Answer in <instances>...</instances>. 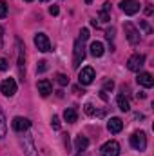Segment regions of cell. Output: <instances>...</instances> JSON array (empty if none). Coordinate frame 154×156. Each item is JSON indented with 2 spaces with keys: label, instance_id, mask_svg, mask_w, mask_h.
Returning <instances> with one entry per match:
<instances>
[{
  "label": "cell",
  "instance_id": "24",
  "mask_svg": "<svg viewBox=\"0 0 154 156\" xmlns=\"http://www.w3.org/2000/svg\"><path fill=\"white\" fill-rule=\"evenodd\" d=\"M51 125H53V129H54V131H60V118H58V116H53V120H51Z\"/></svg>",
  "mask_w": 154,
  "mask_h": 156
},
{
  "label": "cell",
  "instance_id": "6",
  "mask_svg": "<svg viewBox=\"0 0 154 156\" xmlns=\"http://www.w3.org/2000/svg\"><path fill=\"white\" fill-rule=\"evenodd\" d=\"M102 156H118L120 154V144L114 140H109L102 145Z\"/></svg>",
  "mask_w": 154,
  "mask_h": 156
},
{
  "label": "cell",
  "instance_id": "33",
  "mask_svg": "<svg viewBox=\"0 0 154 156\" xmlns=\"http://www.w3.org/2000/svg\"><path fill=\"white\" fill-rule=\"evenodd\" d=\"M64 144H65V147L69 149V134H64Z\"/></svg>",
  "mask_w": 154,
  "mask_h": 156
},
{
  "label": "cell",
  "instance_id": "1",
  "mask_svg": "<svg viewBox=\"0 0 154 156\" xmlns=\"http://www.w3.org/2000/svg\"><path fill=\"white\" fill-rule=\"evenodd\" d=\"M20 144H22V149H24V154L26 156H38L35 140H33V136H31L29 133H26V134L20 138Z\"/></svg>",
  "mask_w": 154,
  "mask_h": 156
},
{
  "label": "cell",
  "instance_id": "18",
  "mask_svg": "<svg viewBox=\"0 0 154 156\" xmlns=\"http://www.w3.org/2000/svg\"><path fill=\"white\" fill-rule=\"evenodd\" d=\"M16 44H18V66H20V69H24L26 67V47L22 45V42L20 40H16Z\"/></svg>",
  "mask_w": 154,
  "mask_h": 156
},
{
  "label": "cell",
  "instance_id": "27",
  "mask_svg": "<svg viewBox=\"0 0 154 156\" xmlns=\"http://www.w3.org/2000/svg\"><path fill=\"white\" fill-rule=\"evenodd\" d=\"M37 71H38V73H44V71H47V62H45V60L38 62V67H37Z\"/></svg>",
  "mask_w": 154,
  "mask_h": 156
},
{
  "label": "cell",
  "instance_id": "2",
  "mask_svg": "<svg viewBox=\"0 0 154 156\" xmlns=\"http://www.w3.org/2000/svg\"><path fill=\"white\" fill-rule=\"evenodd\" d=\"M83 58H85V47H83V42L78 38L75 42V49H73V67L75 69L80 67V64L83 62Z\"/></svg>",
  "mask_w": 154,
  "mask_h": 156
},
{
  "label": "cell",
  "instance_id": "5",
  "mask_svg": "<svg viewBox=\"0 0 154 156\" xmlns=\"http://www.w3.org/2000/svg\"><path fill=\"white\" fill-rule=\"evenodd\" d=\"M120 9L125 15H136L140 11V2L138 0H121L120 2Z\"/></svg>",
  "mask_w": 154,
  "mask_h": 156
},
{
  "label": "cell",
  "instance_id": "28",
  "mask_svg": "<svg viewBox=\"0 0 154 156\" xmlns=\"http://www.w3.org/2000/svg\"><path fill=\"white\" fill-rule=\"evenodd\" d=\"M87 38H89V29H82V31H80V40L85 42Z\"/></svg>",
  "mask_w": 154,
  "mask_h": 156
},
{
  "label": "cell",
  "instance_id": "22",
  "mask_svg": "<svg viewBox=\"0 0 154 156\" xmlns=\"http://www.w3.org/2000/svg\"><path fill=\"white\" fill-rule=\"evenodd\" d=\"M56 82H58L60 85H67V83H69V78L65 76V75H62V73H60V75H56Z\"/></svg>",
  "mask_w": 154,
  "mask_h": 156
},
{
  "label": "cell",
  "instance_id": "10",
  "mask_svg": "<svg viewBox=\"0 0 154 156\" xmlns=\"http://www.w3.org/2000/svg\"><path fill=\"white\" fill-rule=\"evenodd\" d=\"M0 91H2L4 96H13L16 93V82L13 78H5L2 82V85H0Z\"/></svg>",
  "mask_w": 154,
  "mask_h": 156
},
{
  "label": "cell",
  "instance_id": "34",
  "mask_svg": "<svg viewBox=\"0 0 154 156\" xmlns=\"http://www.w3.org/2000/svg\"><path fill=\"white\" fill-rule=\"evenodd\" d=\"M145 13H147V15H151V13H152V7H151V4H147V7H145Z\"/></svg>",
  "mask_w": 154,
  "mask_h": 156
},
{
  "label": "cell",
  "instance_id": "9",
  "mask_svg": "<svg viewBox=\"0 0 154 156\" xmlns=\"http://www.w3.org/2000/svg\"><path fill=\"white\" fill-rule=\"evenodd\" d=\"M11 125H13V129H15L16 133H26V131L31 127V122L24 116H15L13 122H11Z\"/></svg>",
  "mask_w": 154,
  "mask_h": 156
},
{
  "label": "cell",
  "instance_id": "4",
  "mask_svg": "<svg viewBox=\"0 0 154 156\" xmlns=\"http://www.w3.org/2000/svg\"><path fill=\"white\" fill-rule=\"evenodd\" d=\"M35 45H37V49L42 51V53H49L51 51V42H49L45 33H37L35 35Z\"/></svg>",
  "mask_w": 154,
  "mask_h": 156
},
{
  "label": "cell",
  "instance_id": "38",
  "mask_svg": "<svg viewBox=\"0 0 154 156\" xmlns=\"http://www.w3.org/2000/svg\"><path fill=\"white\" fill-rule=\"evenodd\" d=\"M26 2H33V0H26Z\"/></svg>",
  "mask_w": 154,
  "mask_h": 156
},
{
  "label": "cell",
  "instance_id": "29",
  "mask_svg": "<svg viewBox=\"0 0 154 156\" xmlns=\"http://www.w3.org/2000/svg\"><path fill=\"white\" fill-rule=\"evenodd\" d=\"M49 13H51V15H53V16H56V15H58V13H60V7H58V5H54V4H53V5H51V7H49Z\"/></svg>",
  "mask_w": 154,
  "mask_h": 156
},
{
  "label": "cell",
  "instance_id": "32",
  "mask_svg": "<svg viewBox=\"0 0 154 156\" xmlns=\"http://www.w3.org/2000/svg\"><path fill=\"white\" fill-rule=\"evenodd\" d=\"M2 37H4V27L0 26V49H2V45H4V40H2Z\"/></svg>",
  "mask_w": 154,
  "mask_h": 156
},
{
  "label": "cell",
  "instance_id": "19",
  "mask_svg": "<svg viewBox=\"0 0 154 156\" xmlns=\"http://www.w3.org/2000/svg\"><path fill=\"white\" fill-rule=\"evenodd\" d=\"M116 102H118V107H120V111H123V113H127L129 109H131V105H129V100L123 96V94H118V98H116Z\"/></svg>",
  "mask_w": 154,
  "mask_h": 156
},
{
  "label": "cell",
  "instance_id": "13",
  "mask_svg": "<svg viewBox=\"0 0 154 156\" xmlns=\"http://www.w3.org/2000/svg\"><path fill=\"white\" fill-rule=\"evenodd\" d=\"M136 82L142 85V87H152L154 85V78H152V75L151 73H140L138 75V78H136Z\"/></svg>",
  "mask_w": 154,
  "mask_h": 156
},
{
  "label": "cell",
  "instance_id": "11",
  "mask_svg": "<svg viewBox=\"0 0 154 156\" xmlns=\"http://www.w3.org/2000/svg\"><path fill=\"white\" fill-rule=\"evenodd\" d=\"M93 80H94V69H93V67H83V69L80 71L78 82H80L82 85H89V83H93Z\"/></svg>",
  "mask_w": 154,
  "mask_h": 156
},
{
  "label": "cell",
  "instance_id": "37",
  "mask_svg": "<svg viewBox=\"0 0 154 156\" xmlns=\"http://www.w3.org/2000/svg\"><path fill=\"white\" fill-rule=\"evenodd\" d=\"M42 2H49V0H42Z\"/></svg>",
  "mask_w": 154,
  "mask_h": 156
},
{
  "label": "cell",
  "instance_id": "8",
  "mask_svg": "<svg viewBox=\"0 0 154 156\" xmlns=\"http://www.w3.org/2000/svg\"><path fill=\"white\" fill-rule=\"evenodd\" d=\"M123 29H125V35H127V40L132 44V45H136L138 42H140V31L131 24V22H125V26H123Z\"/></svg>",
  "mask_w": 154,
  "mask_h": 156
},
{
  "label": "cell",
  "instance_id": "15",
  "mask_svg": "<svg viewBox=\"0 0 154 156\" xmlns=\"http://www.w3.org/2000/svg\"><path fill=\"white\" fill-rule=\"evenodd\" d=\"M64 120L67 122V123H75L78 120V113L75 107H67L65 111H64Z\"/></svg>",
  "mask_w": 154,
  "mask_h": 156
},
{
  "label": "cell",
  "instance_id": "36",
  "mask_svg": "<svg viewBox=\"0 0 154 156\" xmlns=\"http://www.w3.org/2000/svg\"><path fill=\"white\" fill-rule=\"evenodd\" d=\"M83 2H85V4H91V2H93V0H83Z\"/></svg>",
  "mask_w": 154,
  "mask_h": 156
},
{
  "label": "cell",
  "instance_id": "17",
  "mask_svg": "<svg viewBox=\"0 0 154 156\" xmlns=\"http://www.w3.org/2000/svg\"><path fill=\"white\" fill-rule=\"evenodd\" d=\"M75 147H76V151H85L87 147H89V140H87V136H76V140H75Z\"/></svg>",
  "mask_w": 154,
  "mask_h": 156
},
{
  "label": "cell",
  "instance_id": "30",
  "mask_svg": "<svg viewBox=\"0 0 154 156\" xmlns=\"http://www.w3.org/2000/svg\"><path fill=\"white\" fill-rule=\"evenodd\" d=\"M7 67H9L7 60L5 58H0V71H7Z\"/></svg>",
  "mask_w": 154,
  "mask_h": 156
},
{
  "label": "cell",
  "instance_id": "31",
  "mask_svg": "<svg viewBox=\"0 0 154 156\" xmlns=\"http://www.w3.org/2000/svg\"><path fill=\"white\" fill-rule=\"evenodd\" d=\"M105 37H107L109 40H113V38H114V29H113V27H111V29H107V31H105Z\"/></svg>",
  "mask_w": 154,
  "mask_h": 156
},
{
  "label": "cell",
  "instance_id": "14",
  "mask_svg": "<svg viewBox=\"0 0 154 156\" xmlns=\"http://www.w3.org/2000/svg\"><path fill=\"white\" fill-rule=\"evenodd\" d=\"M107 129H109V133H113V134H116V133H120L121 129H123V122L120 120V118H111L109 122H107Z\"/></svg>",
  "mask_w": 154,
  "mask_h": 156
},
{
  "label": "cell",
  "instance_id": "21",
  "mask_svg": "<svg viewBox=\"0 0 154 156\" xmlns=\"http://www.w3.org/2000/svg\"><path fill=\"white\" fill-rule=\"evenodd\" d=\"M5 16H7V4L0 0V18H5Z\"/></svg>",
  "mask_w": 154,
  "mask_h": 156
},
{
  "label": "cell",
  "instance_id": "25",
  "mask_svg": "<svg viewBox=\"0 0 154 156\" xmlns=\"http://www.w3.org/2000/svg\"><path fill=\"white\" fill-rule=\"evenodd\" d=\"M140 26H142V29H143V31H145L147 35H151V33H152V29H151V26H149V24H147L145 20H142V22H140Z\"/></svg>",
  "mask_w": 154,
  "mask_h": 156
},
{
  "label": "cell",
  "instance_id": "7",
  "mask_svg": "<svg viewBox=\"0 0 154 156\" xmlns=\"http://www.w3.org/2000/svg\"><path fill=\"white\" fill-rule=\"evenodd\" d=\"M143 64H145V56L143 55H132L129 60H127V69L129 71H140L142 67H143Z\"/></svg>",
  "mask_w": 154,
  "mask_h": 156
},
{
  "label": "cell",
  "instance_id": "23",
  "mask_svg": "<svg viewBox=\"0 0 154 156\" xmlns=\"http://www.w3.org/2000/svg\"><path fill=\"white\" fill-rule=\"evenodd\" d=\"M114 89V82L113 80H105L103 82V91H113Z\"/></svg>",
  "mask_w": 154,
  "mask_h": 156
},
{
  "label": "cell",
  "instance_id": "20",
  "mask_svg": "<svg viewBox=\"0 0 154 156\" xmlns=\"http://www.w3.org/2000/svg\"><path fill=\"white\" fill-rule=\"evenodd\" d=\"M7 134V122H5V115L0 107V138H5Z\"/></svg>",
  "mask_w": 154,
  "mask_h": 156
},
{
  "label": "cell",
  "instance_id": "35",
  "mask_svg": "<svg viewBox=\"0 0 154 156\" xmlns=\"http://www.w3.org/2000/svg\"><path fill=\"white\" fill-rule=\"evenodd\" d=\"M136 98H138V100H140V98H145V93H138V94H136Z\"/></svg>",
  "mask_w": 154,
  "mask_h": 156
},
{
  "label": "cell",
  "instance_id": "12",
  "mask_svg": "<svg viewBox=\"0 0 154 156\" xmlns=\"http://www.w3.org/2000/svg\"><path fill=\"white\" fill-rule=\"evenodd\" d=\"M37 87H38V93L44 96V98H45V96H49V94L53 93V85H51V82H49V80H45V78H42V80H40Z\"/></svg>",
  "mask_w": 154,
  "mask_h": 156
},
{
  "label": "cell",
  "instance_id": "16",
  "mask_svg": "<svg viewBox=\"0 0 154 156\" xmlns=\"http://www.w3.org/2000/svg\"><path fill=\"white\" fill-rule=\"evenodd\" d=\"M103 53H105V49H103V44H102V42H93V44H91V55H93V56L100 58Z\"/></svg>",
  "mask_w": 154,
  "mask_h": 156
},
{
  "label": "cell",
  "instance_id": "3",
  "mask_svg": "<svg viewBox=\"0 0 154 156\" xmlns=\"http://www.w3.org/2000/svg\"><path fill=\"white\" fill-rule=\"evenodd\" d=\"M131 145L136 149V151H145L147 149V136H145V133L143 131H136V133H132V136H131Z\"/></svg>",
  "mask_w": 154,
  "mask_h": 156
},
{
  "label": "cell",
  "instance_id": "26",
  "mask_svg": "<svg viewBox=\"0 0 154 156\" xmlns=\"http://www.w3.org/2000/svg\"><path fill=\"white\" fill-rule=\"evenodd\" d=\"M85 113H87L89 116H94V115H96V111H94V107H93L91 104H85Z\"/></svg>",
  "mask_w": 154,
  "mask_h": 156
}]
</instances>
